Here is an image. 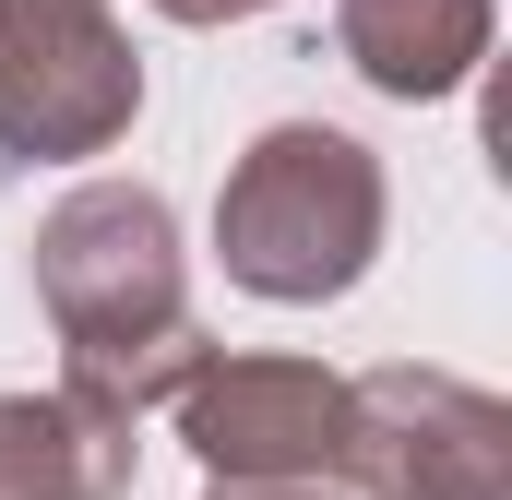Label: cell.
Here are the masks:
<instances>
[{"instance_id": "2", "label": "cell", "mask_w": 512, "mask_h": 500, "mask_svg": "<svg viewBox=\"0 0 512 500\" xmlns=\"http://www.w3.org/2000/svg\"><path fill=\"white\" fill-rule=\"evenodd\" d=\"M370 250H382V167H370L358 131L274 120L215 191V262L274 310L346 298L370 274Z\"/></svg>"}, {"instance_id": "6", "label": "cell", "mask_w": 512, "mask_h": 500, "mask_svg": "<svg viewBox=\"0 0 512 500\" xmlns=\"http://www.w3.org/2000/svg\"><path fill=\"white\" fill-rule=\"evenodd\" d=\"M143 417H120L108 393L84 381H48V393H0V500H120L143 441Z\"/></svg>"}, {"instance_id": "4", "label": "cell", "mask_w": 512, "mask_h": 500, "mask_svg": "<svg viewBox=\"0 0 512 500\" xmlns=\"http://www.w3.org/2000/svg\"><path fill=\"white\" fill-rule=\"evenodd\" d=\"M334 477L370 500H512V405L453 370H370L346 381Z\"/></svg>"}, {"instance_id": "3", "label": "cell", "mask_w": 512, "mask_h": 500, "mask_svg": "<svg viewBox=\"0 0 512 500\" xmlns=\"http://www.w3.org/2000/svg\"><path fill=\"white\" fill-rule=\"evenodd\" d=\"M131 120L143 60L108 0H0V155H108Z\"/></svg>"}, {"instance_id": "5", "label": "cell", "mask_w": 512, "mask_h": 500, "mask_svg": "<svg viewBox=\"0 0 512 500\" xmlns=\"http://www.w3.org/2000/svg\"><path fill=\"white\" fill-rule=\"evenodd\" d=\"M167 417L215 489H298V477H334V453H346V381L310 358H215L203 346L167 393Z\"/></svg>"}, {"instance_id": "8", "label": "cell", "mask_w": 512, "mask_h": 500, "mask_svg": "<svg viewBox=\"0 0 512 500\" xmlns=\"http://www.w3.org/2000/svg\"><path fill=\"white\" fill-rule=\"evenodd\" d=\"M167 24H239V12H274V0H155Z\"/></svg>"}, {"instance_id": "1", "label": "cell", "mask_w": 512, "mask_h": 500, "mask_svg": "<svg viewBox=\"0 0 512 500\" xmlns=\"http://www.w3.org/2000/svg\"><path fill=\"white\" fill-rule=\"evenodd\" d=\"M36 298L60 322V358L84 393H108L120 417L167 405L179 370L203 358L191 334V286H179V215L143 191V179H84L48 203L36 227Z\"/></svg>"}, {"instance_id": "7", "label": "cell", "mask_w": 512, "mask_h": 500, "mask_svg": "<svg viewBox=\"0 0 512 500\" xmlns=\"http://www.w3.org/2000/svg\"><path fill=\"white\" fill-rule=\"evenodd\" d=\"M334 36L382 96L417 108V96H453L489 60V0H334Z\"/></svg>"}, {"instance_id": "9", "label": "cell", "mask_w": 512, "mask_h": 500, "mask_svg": "<svg viewBox=\"0 0 512 500\" xmlns=\"http://www.w3.org/2000/svg\"><path fill=\"white\" fill-rule=\"evenodd\" d=\"M215 500H322V489H310V477H298V489H215Z\"/></svg>"}]
</instances>
